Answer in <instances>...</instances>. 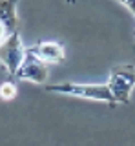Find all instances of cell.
Returning <instances> with one entry per match:
<instances>
[{
	"label": "cell",
	"instance_id": "1",
	"mask_svg": "<svg viewBox=\"0 0 135 146\" xmlns=\"http://www.w3.org/2000/svg\"><path fill=\"white\" fill-rule=\"evenodd\" d=\"M46 91L49 93H60V95H71L79 99H89V100H102L113 106L115 100L111 97L106 84H77V82H62V84H51L46 86Z\"/></svg>",
	"mask_w": 135,
	"mask_h": 146
},
{
	"label": "cell",
	"instance_id": "2",
	"mask_svg": "<svg viewBox=\"0 0 135 146\" xmlns=\"http://www.w3.org/2000/svg\"><path fill=\"white\" fill-rule=\"evenodd\" d=\"M106 86L115 102L128 104L130 97H132V91L135 88V66H132V64L115 66L110 71V79H108Z\"/></svg>",
	"mask_w": 135,
	"mask_h": 146
},
{
	"label": "cell",
	"instance_id": "3",
	"mask_svg": "<svg viewBox=\"0 0 135 146\" xmlns=\"http://www.w3.org/2000/svg\"><path fill=\"white\" fill-rule=\"evenodd\" d=\"M26 55V48L20 40V33L15 31L0 44V64L9 71V75H15L20 68Z\"/></svg>",
	"mask_w": 135,
	"mask_h": 146
},
{
	"label": "cell",
	"instance_id": "4",
	"mask_svg": "<svg viewBox=\"0 0 135 146\" xmlns=\"http://www.w3.org/2000/svg\"><path fill=\"white\" fill-rule=\"evenodd\" d=\"M15 77L20 79V80H31V82H35V84H46V80L49 77V71H48L46 64L40 60V58H37L28 48H26L24 60H22L20 68L17 70Z\"/></svg>",
	"mask_w": 135,
	"mask_h": 146
},
{
	"label": "cell",
	"instance_id": "5",
	"mask_svg": "<svg viewBox=\"0 0 135 146\" xmlns=\"http://www.w3.org/2000/svg\"><path fill=\"white\" fill-rule=\"evenodd\" d=\"M44 64H60L64 62V48L58 42H40L33 48H28Z\"/></svg>",
	"mask_w": 135,
	"mask_h": 146
},
{
	"label": "cell",
	"instance_id": "6",
	"mask_svg": "<svg viewBox=\"0 0 135 146\" xmlns=\"http://www.w3.org/2000/svg\"><path fill=\"white\" fill-rule=\"evenodd\" d=\"M17 2L19 0H0V22H4L9 31H17Z\"/></svg>",
	"mask_w": 135,
	"mask_h": 146
},
{
	"label": "cell",
	"instance_id": "7",
	"mask_svg": "<svg viewBox=\"0 0 135 146\" xmlns=\"http://www.w3.org/2000/svg\"><path fill=\"white\" fill-rule=\"evenodd\" d=\"M15 97H17L15 82H2V84H0V99L2 100H11Z\"/></svg>",
	"mask_w": 135,
	"mask_h": 146
},
{
	"label": "cell",
	"instance_id": "8",
	"mask_svg": "<svg viewBox=\"0 0 135 146\" xmlns=\"http://www.w3.org/2000/svg\"><path fill=\"white\" fill-rule=\"evenodd\" d=\"M17 31H19V29H17ZM11 33H15V31H9V27L4 24V22H0V44H2V42H4V40H6Z\"/></svg>",
	"mask_w": 135,
	"mask_h": 146
},
{
	"label": "cell",
	"instance_id": "9",
	"mask_svg": "<svg viewBox=\"0 0 135 146\" xmlns=\"http://www.w3.org/2000/svg\"><path fill=\"white\" fill-rule=\"evenodd\" d=\"M119 2H120V4H124V6L128 7L132 13H135V0H119Z\"/></svg>",
	"mask_w": 135,
	"mask_h": 146
},
{
	"label": "cell",
	"instance_id": "10",
	"mask_svg": "<svg viewBox=\"0 0 135 146\" xmlns=\"http://www.w3.org/2000/svg\"><path fill=\"white\" fill-rule=\"evenodd\" d=\"M66 2H68V4H75V0H66Z\"/></svg>",
	"mask_w": 135,
	"mask_h": 146
},
{
	"label": "cell",
	"instance_id": "11",
	"mask_svg": "<svg viewBox=\"0 0 135 146\" xmlns=\"http://www.w3.org/2000/svg\"><path fill=\"white\" fill-rule=\"evenodd\" d=\"M133 15H135V13H133Z\"/></svg>",
	"mask_w": 135,
	"mask_h": 146
}]
</instances>
